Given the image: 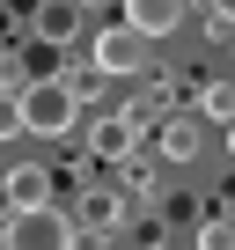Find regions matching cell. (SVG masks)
<instances>
[{
    "instance_id": "6da1fadb",
    "label": "cell",
    "mask_w": 235,
    "mask_h": 250,
    "mask_svg": "<svg viewBox=\"0 0 235 250\" xmlns=\"http://www.w3.org/2000/svg\"><path fill=\"white\" fill-rule=\"evenodd\" d=\"M81 125V88L66 81V74H37L30 88H22V133H37V140H66Z\"/></svg>"
},
{
    "instance_id": "7a4b0ae2",
    "label": "cell",
    "mask_w": 235,
    "mask_h": 250,
    "mask_svg": "<svg viewBox=\"0 0 235 250\" xmlns=\"http://www.w3.org/2000/svg\"><path fill=\"white\" fill-rule=\"evenodd\" d=\"M0 243H8V250H81V228L59 206H30V213L0 221Z\"/></svg>"
},
{
    "instance_id": "3957f363",
    "label": "cell",
    "mask_w": 235,
    "mask_h": 250,
    "mask_svg": "<svg viewBox=\"0 0 235 250\" xmlns=\"http://www.w3.org/2000/svg\"><path fill=\"white\" fill-rule=\"evenodd\" d=\"M140 66H147V37H133L125 22H110V30L96 37V74H103V81H133Z\"/></svg>"
},
{
    "instance_id": "277c9868",
    "label": "cell",
    "mask_w": 235,
    "mask_h": 250,
    "mask_svg": "<svg viewBox=\"0 0 235 250\" xmlns=\"http://www.w3.org/2000/svg\"><path fill=\"white\" fill-rule=\"evenodd\" d=\"M52 191H59V177H52L44 162H15V169H8V184H0V199H8V213L52 206Z\"/></svg>"
},
{
    "instance_id": "5b68a950",
    "label": "cell",
    "mask_w": 235,
    "mask_h": 250,
    "mask_svg": "<svg viewBox=\"0 0 235 250\" xmlns=\"http://www.w3.org/2000/svg\"><path fill=\"white\" fill-rule=\"evenodd\" d=\"M96 162H133V147H140V118L133 110H110V118H96Z\"/></svg>"
},
{
    "instance_id": "8992f818",
    "label": "cell",
    "mask_w": 235,
    "mask_h": 250,
    "mask_svg": "<svg viewBox=\"0 0 235 250\" xmlns=\"http://www.w3.org/2000/svg\"><path fill=\"white\" fill-rule=\"evenodd\" d=\"M184 8H191V0H125V30L155 44V37H169L184 22Z\"/></svg>"
},
{
    "instance_id": "52a82bcc",
    "label": "cell",
    "mask_w": 235,
    "mask_h": 250,
    "mask_svg": "<svg viewBox=\"0 0 235 250\" xmlns=\"http://www.w3.org/2000/svg\"><path fill=\"white\" fill-rule=\"evenodd\" d=\"M81 228H88V235H118V228H125V199H118L110 184L81 191Z\"/></svg>"
},
{
    "instance_id": "ba28073f",
    "label": "cell",
    "mask_w": 235,
    "mask_h": 250,
    "mask_svg": "<svg viewBox=\"0 0 235 250\" xmlns=\"http://www.w3.org/2000/svg\"><path fill=\"white\" fill-rule=\"evenodd\" d=\"M74 30H81V8H74V0H44V8H37V37L44 44H74Z\"/></svg>"
},
{
    "instance_id": "9c48e42d",
    "label": "cell",
    "mask_w": 235,
    "mask_h": 250,
    "mask_svg": "<svg viewBox=\"0 0 235 250\" xmlns=\"http://www.w3.org/2000/svg\"><path fill=\"white\" fill-rule=\"evenodd\" d=\"M162 155H169V162H191V155H198V125H191V118H169V125H162Z\"/></svg>"
},
{
    "instance_id": "30bf717a",
    "label": "cell",
    "mask_w": 235,
    "mask_h": 250,
    "mask_svg": "<svg viewBox=\"0 0 235 250\" xmlns=\"http://www.w3.org/2000/svg\"><path fill=\"white\" fill-rule=\"evenodd\" d=\"M198 103H206V118L235 125V81H206V88H198Z\"/></svg>"
},
{
    "instance_id": "8fae6325",
    "label": "cell",
    "mask_w": 235,
    "mask_h": 250,
    "mask_svg": "<svg viewBox=\"0 0 235 250\" xmlns=\"http://www.w3.org/2000/svg\"><path fill=\"white\" fill-rule=\"evenodd\" d=\"M206 37H213V44L235 37V0H206Z\"/></svg>"
},
{
    "instance_id": "7c38bea8",
    "label": "cell",
    "mask_w": 235,
    "mask_h": 250,
    "mask_svg": "<svg viewBox=\"0 0 235 250\" xmlns=\"http://www.w3.org/2000/svg\"><path fill=\"white\" fill-rule=\"evenodd\" d=\"M191 250H235V221H198Z\"/></svg>"
},
{
    "instance_id": "4fadbf2b",
    "label": "cell",
    "mask_w": 235,
    "mask_h": 250,
    "mask_svg": "<svg viewBox=\"0 0 235 250\" xmlns=\"http://www.w3.org/2000/svg\"><path fill=\"white\" fill-rule=\"evenodd\" d=\"M8 133H22V96L0 88V140H8Z\"/></svg>"
},
{
    "instance_id": "5bb4252c",
    "label": "cell",
    "mask_w": 235,
    "mask_h": 250,
    "mask_svg": "<svg viewBox=\"0 0 235 250\" xmlns=\"http://www.w3.org/2000/svg\"><path fill=\"white\" fill-rule=\"evenodd\" d=\"M74 8H81V15H96V8H110V0H74Z\"/></svg>"
},
{
    "instance_id": "9a60e30c",
    "label": "cell",
    "mask_w": 235,
    "mask_h": 250,
    "mask_svg": "<svg viewBox=\"0 0 235 250\" xmlns=\"http://www.w3.org/2000/svg\"><path fill=\"white\" fill-rule=\"evenodd\" d=\"M220 140H228V155H235V125H228V133H220Z\"/></svg>"
},
{
    "instance_id": "2e32d148",
    "label": "cell",
    "mask_w": 235,
    "mask_h": 250,
    "mask_svg": "<svg viewBox=\"0 0 235 250\" xmlns=\"http://www.w3.org/2000/svg\"><path fill=\"white\" fill-rule=\"evenodd\" d=\"M147 250H169V243H147Z\"/></svg>"
}]
</instances>
